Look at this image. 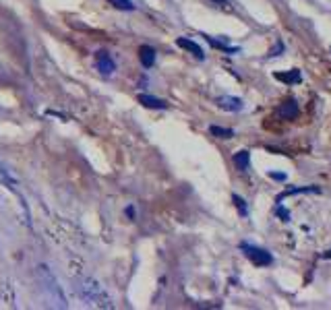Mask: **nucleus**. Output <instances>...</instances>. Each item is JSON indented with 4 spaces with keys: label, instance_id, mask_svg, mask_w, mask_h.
I'll list each match as a JSON object with an SVG mask.
<instances>
[{
    "label": "nucleus",
    "instance_id": "0eeeda50",
    "mask_svg": "<svg viewBox=\"0 0 331 310\" xmlns=\"http://www.w3.org/2000/svg\"><path fill=\"white\" fill-rule=\"evenodd\" d=\"M139 60H141V64L145 66V69H151L153 62H156V50H153L151 46H141Z\"/></svg>",
    "mask_w": 331,
    "mask_h": 310
},
{
    "label": "nucleus",
    "instance_id": "a211bd4d",
    "mask_svg": "<svg viewBox=\"0 0 331 310\" xmlns=\"http://www.w3.org/2000/svg\"><path fill=\"white\" fill-rule=\"evenodd\" d=\"M323 256H325V259H329V256H331V250H327V252H325Z\"/></svg>",
    "mask_w": 331,
    "mask_h": 310
},
{
    "label": "nucleus",
    "instance_id": "7ed1b4c3",
    "mask_svg": "<svg viewBox=\"0 0 331 310\" xmlns=\"http://www.w3.org/2000/svg\"><path fill=\"white\" fill-rule=\"evenodd\" d=\"M176 43L182 48V50H186V52H191L195 58H199V60H203L205 58V52H203V48L199 46V43H195V41H191L188 37H178L176 39Z\"/></svg>",
    "mask_w": 331,
    "mask_h": 310
},
{
    "label": "nucleus",
    "instance_id": "39448f33",
    "mask_svg": "<svg viewBox=\"0 0 331 310\" xmlns=\"http://www.w3.org/2000/svg\"><path fill=\"white\" fill-rule=\"evenodd\" d=\"M279 114H281V118H286V120H294V118L298 116V104H296L294 99H288L286 104H281Z\"/></svg>",
    "mask_w": 331,
    "mask_h": 310
},
{
    "label": "nucleus",
    "instance_id": "4468645a",
    "mask_svg": "<svg viewBox=\"0 0 331 310\" xmlns=\"http://www.w3.org/2000/svg\"><path fill=\"white\" fill-rule=\"evenodd\" d=\"M298 192H319V188L317 186H304V188H292V190H288V192H283V194H298ZM281 194V196H283ZM279 198V196H277Z\"/></svg>",
    "mask_w": 331,
    "mask_h": 310
},
{
    "label": "nucleus",
    "instance_id": "f8f14e48",
    "mask_svg": "<svg viewBox=\"0 0 331 310\" xmlns=\"http://www.w3.org/2000/svg\"><path fill=\"white\" fill-rule=\"evenodd\" d=\"M232 201H234V205L238 207L240 215H247V213H249V211H247V205H245V198H240L238 194H232Z\"/></svg>",
    "mask_w": 331,
    "mask_h": 310
},
{
    "label": "nucleus",
    "instance_id": "6ab92c4d",
    "mask_svg": "<svg viewBox=\"0 0 331 310\" xmlns=\"http://www.w3.org/2000/svg\"><path fill=\"white\" fill-rule=\"evenodd\" d=\"M213 3H219V5H224V3H226V0H213Z\"/></svg>",
    "mask_w": 331,
    "mask_h": 310
},
{
    "label": "nucleus",
    "instance_id": "dca6fc26",
    "mask_svg": "<svg viewBox=\"0 0 331 310\" xmlns=\"http://www.w3.org/2000/svg\"><path fill=\"white\" fill-rule=\"evenodd\" d=\"M277 213H279V217H283V221H290V213L286 211L283 207H277Z\"/></svg>",
    "mask_w": 331,
    "mask_h": 310
},
{
    "label": "nucleus",
    "instance_id": "f03ea898",
    "mask_svg": "<svg viewBox=\"0 0 331 310\" xmlns=\"http://www.w3.org/2000/svg\"><path fill=\"white\" fill-rule=\"evenodd\" d=\"M96 66H98V71H102L104 75H112L116 71V62L110 58V54L106 50H100L96 54Z\"/></svg>",
    "mask_w": 331,
    "mask_h": 310
},
{
    "label": "nucleus",
    "instance_id": "9b49d317",
    "mask_svg": "<svg viewBox=\"0 0 331 310\" xmlns=\"http://www.w3.org/2000/svg\"><path fill=\"white\" fill-rule=\"evenodd\" d=\"M110 5H114L118 11H135V5L130 0H108Z\"/></svg>",
    "mask_w": 331,
    "mask_h": 310
},
{
    "label": "nucleus",
    "instance_id": "f3484780",
    "mask_svg": "<svg viewBox=\"0 0 331 310\" xmlns=\"http://www.w3.org/2000/svg\"><path fill=\"white\" fill-rule=\"evenodd\" d=\"M269 176H271L273 180H279V182H283V180H286V174H277V172H271Z\"/></svg>",
    "mask_w": 331,
    "mask_h": 310
},
{
    "label": "nucleus",
    "instance_id": "ddd939ff",
    "mask_svg": "<svg viewBox=\"0 0 331 310\" xmlns=\"http://www.w3.org/2000/svg\"><path fill=\"white\" fill-rule=\"evenodd\" d=\"M207 41L211 43V46H215V48H219V50H224V52H236V48H230V46H226V43L217 41V39H213V37H207Z\"/></svg>",
    "mask_w": 331,
    "mask_h": 310
},
{
    "label": "nucleus",
    "instance_id": "423d86ee",
    "mask_svg": "<svg viewBox=\"0 0 331 310\" xmlns=\"http://www.w3.org/2000/svg\"><path fill=\"white\" fill-rule=\"evenodd\" d=\"M139 104H143L145 108H153V110H166L168 108V104L164 99H158V97L147 95V93H141L139 95Z\"/></svg>",
    "mask_w": 331,
    "mask_h": 310
},
{
    "label": "nucleus",
    "instance_id": "2eb2a0df",
    "mask_svg": "<svg viewBox=\"0 0 331 310\" xmlns=\"http://www.w3.org/2000/svg\"><path fill=\"white\" fill-rule=\"evenodd\" d=\"M279 52H283V43L281 41H277L275 46L271 48V52H269V56H279Z\"/></svg>",
    "mask_w": 331,
    "mask_h": 310
},
{
    "label": "nucleus",
    "instance_id": "20e7f679",
    "mask_svg": "<svg viewBox=\"0 0 331 310\" xmlns=\"http://www.w3.org/2000/svg\"><path fill=\"white\" fill-rule=\"evenodd\" d=\"M217 104H219V108L228 110V112H240V110L245 108V104H242V99H238V97H232V95H224V97H219V99H217Z\"/></svg>",
    "mask_w": 331,
    "mask_h": 310
},
{
    "label": "nucleus",
    "instance_id": "6e6552de",
    "mask_svg": "<svg viewBox=\"0 0 331 310\" xmlns=\"http://www.w3.org/2000/svg\"><path fill=\"white\" fill-rule=\"evenodd\" d=\"M249 164H251V153H249L247 149H242V151L234 153V166H236L240 172L249 170Z\"/></svg>",
    "mask_w": 331,
    "mask_h": 310
},
{
    "label": "nucleus",
    "instance_id": "9d476101",
    "mask_svg": "<svg viewBox=\"0 0 331 310\" xmlns=\"http://www.w3.org/2000/svg\"><path fill=\"white\" fill-rule=\"evenodd\" d=\"M209 132L213 137H217V139H232L234 137V130L222 128V126H209Z\"/></svg>",
    "mask_w": 331,
    "mask_h": 310
},
{
    "label": "nucleus",
    "instance_id": "f257e3e1",
    "mask_svg": "<svg viewBox=\"0 0 331 310\" xmlns=\"http://www.w3.org/2000/svg\"><path fill=\"white\" fill-rule=\"evenodd\" d=\"M240 250L245 252L247 259H251L257 267H265V265H271L273 263V256L271 252H267L265 248H259V246H253V244H247V242H242L240 244Z\"/></svg>",
    "mask_w": 331,
    "mask_h": 310
},
{
    "label": "nucleus",
    "instance_id": "1a4fd4ad",
    "mask_svg": "<svg viewBox=\"0 0 331 310\" xmlns=\"http://www.w3.org/2000/svg\"><path fill=\"white\" fill-rule=\"evenodd\" d=\"M273 77H275L277 81L288 83V85H294V83H298V81L302 79V75H300V71H298V69H292V71H288V73H275Z\"/></svg>",
    "mask_w": 331,
    "mask_h": 310
}]
</instances>
